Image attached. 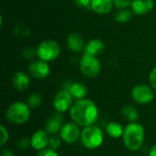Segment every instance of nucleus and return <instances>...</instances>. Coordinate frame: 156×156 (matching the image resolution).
Listing matches in <instances>:
<instances>
[{"instance_id":"f257e3e1","label":"nucleus","mask_w":156,"mask_h":156,"mask_svg":"<svg viewBox=\"0 0 156 156\" xmlns=\"http://www.w3.org/2000/svg\"><path fill=\"white\" fill-rule=\"evenodd\" d=\"M69 114L72 122L83 128L93 125L97 122L99 118V109L93 101L84 98L73 102L69 111Z\"/></svg>"},{"instance_id":"f03ea898","label":"nucleus","mask_w":156,"mask_h":156,"mask_svg":"<svg viewBox=\"0 0 156 156\" xmlns=\"http://www.w3.org/2000/svg\"><path fill=\"white\" fill-rule=\"evenodd\" d=\"M124 146L132 152H136L142 148L145 140L144 127L138 122H129L124 127L122 137Z\"/></svg>"},{"instance_id":"7ed1b4c3","label":"nucleus","mask_w":156,"mask_h":156,"mask_svg":"<svg viewBox=\"0 0 156 156\" xmlns=\"http://www.w3.org/2000/svg\"><path fill=\"white\" fill-rule=\"evenodd\" d=\"M31 116V108L27 102L15 101L8 106L5 112L6 120L16 125H21L27 122Z\"/></svg>"},{"instance_id":"20e7f679","label":"nucleus","mask_w":156,"mask_h":156,"mask_svg":"<svg viewBox=\"0 0 156 156\" xmlns=\"http://www.w3.org/2000/svg\"><path fill=\"white\" fill-rule=\"evenodd\" d=\"M80 140L85 148L89 150H95L102 144L104 141V134L99 126L93 124L82 128Z\"/></svg>"},{"instance_id":"39448f33","label":"nucleus","mask_w":156,"mask_h":156,"mask_svg":"<svg viewBox=\"0 0 156 156\" xmlns=\"http://www.w3.org/2000/svg\"><path fill=\"white\" fill-rule=\"evenodd\" d=\"M80 69L84 77L93 79L101 73V64L97 57L84 54L80 62Z\"/></svg>"},{"instance_id":"423d86ee","label":"nucleus","mask_w":156,"mask_h":156,"mask_svg":"<svg viewBox=\"0 0 156 156\" xmlns=\"http://www.w3.org/2000/svg\"><path fill=\"white\" fill-rule=\"evenodd\" d=\"M37 56L39 59L46 62L53 61L60 54V47L54 40H46L41 42L37 48Z\"/></svg>"},{"instance_id":"0eeeda50","label":"nucleus","mask_w":156,"mask_h":156,"mask_svg":"<svg viewBox=\"0 0 156 156\" xmlns=\"http://www.w3.org/2000/svg\"><path fill=\"white\" fill-rule=\"evenodd\" d=\"M133 100L138 104H149L151 103L155 97L154 90L152 86L145 84H137L135 85L131 92Z\"/></svg>"},{"instance_id":"6e6552de","label":"nucleus","mask_w":156,"mask_h":156,"mask_svg":"<svg viewBox=\"0 0 156 156\" xmlns=\"http://www.w3.org/2000/svg\"><path fill=\"white\" fill-rule=\"evenodd\" d=\"M58 134L62 139L63 143L67 144H75L78 140L80 139V134H81L80 126L72 121L68 122L63 124Z\"/></svg>"},{"instance_id":"1a4fd4ad","label":"nucleus","mask_w":156,"mask_h":156,"mask_svg":"<svg viewBox=\"0 0 156 156\" xmlns=\"http://www.w3.org/2000/svg\"><path fill=\"white\" fill-rule=\"evenodd\" d=\"M73 97L69 93V90L63 89L59 91H58L54 98H53V107L56 112L64 113L71 108L73 104Z\"/></svg>"},{"instance_id":"9d476101","label":"nucleus","mask_w":156,"mask_h":156,"mask_svg":"<svg viewBox=\"0 0 156 156\" xmlns=\"http://www.w3.org/2000/svg\"><path fill=\"white\" fill-rule=\"evenodd\" d=\"M28 73L31 77L37 80H43L49 76L50 74V68L48 64V62L37 59L32 61L28 67H27Z\"/></svg>"},{"instance_id":"9b49d317","label":"nucleus","mask_w":156,"mask_h":156,"mask_svg":"<svg viewBox=\"0 0 156 156\" xmlns=\"http://www.w3.org/2000/svg\"><path fill=\"white\" fill-rule=\"evenodd\" d=\"M49 137H50V134L45 129L37 130L36 132L33 133V134L30 137L31 148L37 152H39L48 148Z\"/></svg>"},{"instance_id":"f8f14e48","label":"nucleus","mask_w":156,"mask_h":156,"mask_svg":"<svg viewBox=\"0 0 156 156\" xmlns=\"http://www.w3.org/2000/svg\"><path fill=\"white\" fill-rule=\"evenodd\" d=\"M64 124V117L60 112L52 113L45 122V130L50 134H58Z\"/></svg>"},{"instance_id":"ddd939ff","label":"nucleus","mask_w":156,"mask_h":156,"mask_svg":"<svg viewBox=\"0 0 156 156\" xmlns=\"http://www.w3.org/2000/svg\"><path fill=\"white\" fill-rule=\"evenodd\" d=\"M13 87L18 91H25L30 85L29 76L22 71H17L14 74L12 79Z\"/></svg>"},{"instance_id":"4468645a","label":"nucleus","mask_w":156,"mask_h":156,"mask_svg":"<svg viewBox=\"0 0 156 156\" xmlns=\"http://www.w3.org/2000/svg\"><path fill=\"white\" fill-rule=\"evenodd\" d=\"M64 89L69 91V93L71 94V96L75 101L84 99L88 94V88L86 87V85H84L81 82L69 83Z\"/></svg>"},{"instance_id":"2eb2a0df","label":"nucleus","mask_w":156,"mask_h":156,"mask_svg":"<svg viewBox=\"0 0 156 156\" xmlns=\"http://www.w3.org/2000/svg\"><path fill=\"white\" fill-rule=\"evenodd\" d=\"M132 10L136 15H144L149 13L154 6V0H133L132 3Z\"/></svg>"},{"instance_id":"dca6fc26","label":"nucleus","mask_w":156,"mask_h":156,"mask_svg":"<svg viewBox=\"0 0 156 156\" xmlns=\"http://www.w3.org/2000/svg\"><path fill=\"white\" fill-rule=\"evenodd\" d=\"M68 48L73 52H80L85 48L84 40L79 33H70L67 38Z\"/></svg>"},{"instance_id":"f3484780","label":"nucleus","mask_w":156,"mask_h":156,"mask_svg":"<svg viewBox=\"0 0 156 156\" xmlns=\"http://www.w3.org/2000/svg\"><path fill=\"white\" fill-rule=\"evenodd\" d=\"M113 0H91L90 8L97 14H108L113 7Z\"/></svg>"},{"instance_id":"a211bd4d","label":"nucleus","mask_w":156,"mask_h":156,"mask_svg":"<svg viewBox=\"0 0 156 156\" xmlns=\"http://www.w3.org/2000/svg\"><path fill=\"white\" fill-rule=\"evenodd\" d=\"M104 48H105V45L101 40L92 39L85 45L84 51L85 54L97 57L98 55L101 54L104 51Z\"/></svg>"},{"instance_id":"6ab92c4d","label":"nucleus","mask_w":156,"mask_h":156,"mask_svg":"<svg viewBox=\"0 0 156 156\" xmlns=\"http://www.w3.org/2000/svg\"><path fill=\"white\" fill-rule=\"evenodd\" d=\"M123 132L124 127L117 122H111L106 126V133L112 139L122 138L123 135Z\"/></svg>"},{"instance_id":"aec40b11","label":"nucleus","mask_w":156,"mask_h":156,"mask_svg":"<svg viewBox=\"0 0 156 156\" xmlns=\"http://www.w3.org/2000/svg\"><path fill=\"white\" fill-rule=\"evenodd\" d=\"M122 116L129 122H134L138 121L140 117V113L134 106L125 105L122 109Z\"/></svg>"},{"instance_id":"412c9836","label":"nucleus","mask_w":156,"mask_h":156,"mask_svg":"<svg viewBox=\"0 0 156 156\" xmlns=\"http://www.w3.org/2000/svg\"><path fill=\"white\" fill-rule=\"evenodd\" d=\"M133 16V12L127 8L120 9L115 14V20L119 23H126L128 22Z\"/></svg>"},{"instance_id":"4be33fe9","label":"nucleus","mask_w":156,"mask_h":156,"mask_svg":"<svg viewBox=\"0 0 156 156\" xmlns=\"http://www.w3.org/2000/svg\"><path fill=\"white\" fill-rule=\"evenodd\" d=\"M42 101L43 98L39 93H32L31 95L28 96L27 100V103L31 109H37L42 104Z\"/></svg>"},{"instance_id":"5701e85b","label":"nucleus","mask_w":156,"mask_h":156,"mask_svg":"<svg viewBox=\"0 0 156 156\" xmlns=\"http://www.w3.org/2000/svg\"><path fill=\"white\" fill-rule=\"evenodd\" d=\"M63 141L62 139L60 138L59 134H53V135H50L49 137V142H48V148L54 150V151H58L61 144H62Z\"/></svg>"},{"instance_id":"b1692460","label":"nucleus","mask_w":156,"mask_h":156,"mask_svg":"<svg viewBox=\"0 0 156 156\" xmlns=\"http://www.w3.org/2000/svg\"><path fill=\"white\" fill-rule=\"evenodd\" d=\"M0 133H1V138H0V146L4 147L6 143L9 140V133L7 129L5 128V125H0Z\"/></svg>"},{"instance_id":"393cba45","label":"nucleus","mask_w":156,"mask_h":156,"mask_svg":"<svg viewBox=\"0 0 156 156\" xmlns=\"http://www.w3.org/2000/svg\"><path fill=\"white\" fill-rule=\"evenodd\" d=\"M29 147H31L30 139H27L26 137L19 138L16 142V148L19 150H27Z\"/></svg>"},{"instance_id":"a878e982","label":"nucleus","mask_w":156,"mask_h":156,"mask_svg":"<svg viewBox=\"0 0 156 156\" xmlns=\"http://www.w3.org/2000/svg\"><path fill=\"white\" fill-rule=\"evenodd\" d=\"M133 1V0H113V4L119 9H122V8H127L128 6L132 5Z\"/></svg>"},{"instance_id":"bb28decb","label":"nucleus","mask_w":156,"mask_h":156,"mask_svg":"<svg viewBox=\"0 0 156 156\" xmlns=\"http://www.w3.org/2000/svg\"><path fill=\"white\" fill-rule=\"evenodd\" d=\"M37 156H60L58 154V151H54L50 148H46L42 151H39L37 152Z\"/></svg>"},{"instance_id":"cd10ccee","label":"nucleus","mask_w":156,"mask_h":156,"mask_svg":"<svg viewBox=\"0 0 156 156\" xmlns=\"http://www.w3.org/2000/svg\"><path fill=\"white\" fill-rule=\"evenodd\" d=\"M149 81H150V85L153 87V89L156 90V67H154L150 74H149Z\"/></svg>"},{"instance_id":"c85d7f7f","label":"nucleus","mask_w":156,"mask_h":156,"mask_svg":"<svg viewBox=\"0 0 156 156\" xmlns=\"http://www.w3.org/2000/svg\"><path fill=\"white\" fill-rule=\"evenodd\" d=\"M76 5L78 7L80 8H90V4H91V0H74Z\"/></svg>"},{"instance_id":"c756f323","label":"nucleus","mask_w":156,"mask_h":156,"mask_svg":"<svg viewBox=\"0 0 156 156\" xmlns=\"http://www.w3.org/2000/svg\"><path fill=\"white\" fill-rule=\"evenodd\" d=\"M0 156H14V153L11 149L9 148H3L1 150Z\"/></svg>"},{"instance_id":"7c9ffc66","label":"nucleus","mask_w":156,"mask_h":156,"mask_svg":"<svg viewBox=\"0 0 156 156\" xmlns=\"http://www.w3.org/2000/svg\"><path fill=\"white\" fill-rule=\"evenodd\" d=\"M148 156H156V144L154 145H153L151 149L149 150Z\"/></svg>"}]
</instances>
